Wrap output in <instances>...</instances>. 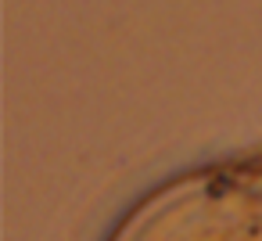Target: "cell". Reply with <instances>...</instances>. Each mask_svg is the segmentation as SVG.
<instances>
[{
    "label": "cell",
    "instance_id": "obj_1",
    "mask_svg": "<svg viewBox=\"0 0 262 241\" xmlns=\"http://www.w3.org/2000/svg\"><path fill=\"white\" fill-rule=\"evenodd\" d=\"M94 241H262V148L190 158L151 176Z\"/></svg>",
    "mask_w": 262,
    "mask_h": 241
}]
</instances>
